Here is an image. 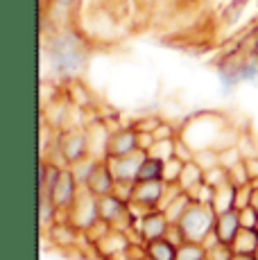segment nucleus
I'll list each match as a JSON object with an SVG mask.
<instances>
[{
  "instance_id": "1",
  "label": "nucleus",
  "mask_w": 258,
  "mask_h": 260,
  "mask_svg": "<svg viewBox=\"0 0 258 260\" xmlns=\"http://www.w3.org/2000/svg\"><path fill=\"white\" fill-rule=\"evenodd\" d=\"M91 57L86 37L71 25H54L52 32L43 34V63L52 79L75 82L84 73Z\"/></svg>"
},
{
  "instance_id": "2",
  "label": "nucleus",
  "mask_w": 258,
  "mask_h": 260,
  "mask_svg": "<svg viewBox=\"0 0 258 260\" xmlns=\"http://www.w3.org/2000/svg\"><path fill=\"white\" fill-rule=\"evenodd\" d=\"M217 82H220L222 95H233L242 84L258 86V54L249 50H236L229 52L215 63Z\"/></svg>"
},
{
  "instance_id": "3",
  "label": "nucleus",
  "mask_w": 258,
  "mask_h": 260,
  "mask_svg": "<svg viewBox=\"0 0 258 260\" xmlns=\"http://www.w3.org/2000/svg\"><path fill=\"white\" fill-rule=\"evenodd\" d=\"M227 124H229V120L222 116V113L202 111V113L190 116L181 124L179 138L186 141L195 152H200V149H206V147H215L217 138L224 132Z\"/></svg>"
},
{
  "instance_id": "4",
  "label": "nucleus",
  "mask_w": 258,
  "mask_h": 260,
  "mask_svg": "<svg viewBox=\"0 0 258 260\" xmlns=\"http://www.w3.org/2000/svg\"><path fill=\"white\" fill-rule=\"evenodd\" d=\"M215 217L217 215L211 206L192 202L190 208L186 211V215L181 217L179 226H181L186 240H190V242H204L213 233V229H215Z\"/></svg>"
},
{
  "instance_id": "5",
  "label": "nucleus",
  "mask_w": 258,
  "mask_h": 260,
  "mask_svg": "<svg viewBox=\"0 0 258 260\" xmlns=\"http://www.w3.org/2000/svg\"><path fill=\"white\" fill-rule=\"evenodd\" d=\"M57 154L61 158V163L66 168L75 166L82 158L91 156V141H88V129H79V127H73V129H63L59 134V147H57Z\"/></svg>"
},
{
  "instance_id": "6",
  "label": "nucleus",
  "mask_w": 258,
  "mask_h": 260,
  "mask_svg": "<svg viewBox=\"0 0 258 260\" xmlns=\"http://www.w3.org/2000/svg\"><path fill=\"white\" fill-rule=\"evenodd\" d=\"M68 222L82 233H88L93 226L102 222L100 217V197H95L93 192H88L86 188H82L77 202L73 204V208L66 213Z\"/></svg>"
},
{
  "instance_id": "7",
  "label": "nucleus",
  "mask_w": 258,
  "mask_h": 260,
  "mask_svg": "<svg viewBox=\"0 0 258 260\" xmlns=\"http://www.w3.org/2000/svg\"><path fill=\"white\" fill-rule=\"evenodd\" d=\"M132 247H134V242L129 238V233L111 226L95 242V256L100 260H120L122 256H127L132 251Z\"/></svg>"
},
{
  "instance_id": "8",
  "label": "nucleus",
  "mask_w": 258,
  "mask_h": 260,
  "mask_svg": "<svg viewBox=\"0 0 258 260\" xmlns=\"http://www.w3.org/2000/svg\"><path fill=\"white\" fill-rule=\"evenodd\" d=\"M170 219L168 215L161 211V208H152L138 219L136 224V233L141 236L143 242H150V240H158V238H166L168 231H170Z\"/></svg>"
},
{
  "instance_id": "9",
  "label": "nucleus",
  "mask_w": 258,
  "mask_h": 260,
  "mask_svg": "<svg viewBox=\"0 0 258 260\" xmlns=\"http://www.w3.org/2000/svg\"><path fill=\"white\" fill-rule=\"evenodd\" d=\"M79 192H82V186H79V181L75 179L73 170L71 168H63L61 177H59L57 186H54L52 194H50V197L54 199V204H57L63 213H68L73 208V204L77 202Z\"/></svg>"
},
{
  "instance_id": "10",
  "label": "nucleus",
  "mask_w": 258,
  "mask_h": 260,
  "mask_svg": "<svg viewBox=\"0 0 258 260\" xmlns=\"http://www.w3.org/2000/svg\"><path fill=\"white\" fill-rule=\"evenodd\" d=\"M141 152L138 147V132L132 127H122L116 129L111 134V141H109V149H107V161L111 158H120V156H129V154Z\"/></svg>"
},
{
  "instance_id": "11",
  "label": "nucleus",
  "mask_w": 258,
  "mask_h": 260,
  "mask_svg": "<svg viewBox=\"0 0 258 260\" xmlns=\"http://www.w3.org/2000/svg\"><path fill=\"white\" fill-rule=\"evenodd\" d=\"M240 231H242V219H240V211H238V208L227 211L215 217V229H213V233L217 236L220 244L233 247V242L240 236Z\"/></svg>"
},
{
  "instance_id": "12",
  "label": "nucleus",
  "mask_w": 258,
  "mask_h": 260,
  "mask_svg": "<svg viewBox=\"0 0 258 260\" xmlns=\"http://www.w3.org/2000/svg\"><path fill=\"white\" fill-rule=\"evenodd\" d=\"M168 192V183L166 181H136V190H134V199L132 202L141 204L143 208L152 211L158 208Z\"/></svg>"
},
{
  "instance_id": "13",
  "label": "nucleus",
  "mask_w": 258,
  "mask_h": 260,
  "mask_svg": "<svg viewBox=\"0 0 258 260\" xmlns=\"http://www.w3.org/2000/svg\"><path fill=\"white\" fill-rule=\"evenodd\" d=\"M147 154L145 152H136L129 154V156H120V158H111L109 161V168H111L116 181L122 183H136L138 179V170H141V163Z\"/></svg>"
},
{
  "instance_id": "14",
  "label": "nucleus",
  "mask_w": 258,
  "mask_h": 260,
  "mask_svg": "<svg viewBox=\"0 0 258 260\" xmlns=\"http://www.w3.org/2000/svg\"><path fill=\"white\" fill-rule=\"evenodd\" d=\"M43 233L50 238L52 247L57 249H77V242L82 240V231H77L68 219H61V222H57Z\"/></svg>"
},
{
  "instance_id": "15",
  "label": "nucleus",
  "mask_w": 258,
  "mask_h": 260,
  "mask_svg": "<svg viewBox=\"0 0 258 260\" xmlns=\"http://www.w3.org/2000/svg\"><path fill=\"white\" fill-rule=\"evenodd\" d=\"M116 183L118 181H116V177H113L111 168H109V161H100L95 168V172H93V177L88 179L86 190L93 192L95 197H107V194H113Z\"/></svg>"
},
{
  "instance_id": "16",
  "label": "nucleus",
  "mask_w": 258,
  "mask_h": 260,
  "mask_svg": "<svg viewBox=\"0 0 258 260\" xmlns=\"http://www.w3.org/2000/svg\"><path fill=\"white\" fill-rule=\"evenodd\" d=\"M63 168H66L63 163H57V161H52V158H43L41 177H39V197H41V194L50 197L54 186H57V181H59V177H61Z\"/></svg>"
},
{
  "instance_id": "17",
  "label": "nucleus",
  "mask_w": 258,
  "mask_h": 260,
  "mask_svg": "<svg viewBox=\"0 0 258 260\" xmlns=\"http://www.w3.org/2000/svg\"><path fill=\"white\" fill-rule=\"evenodd\" d=\"M206 181V172L197 166L195 161H188L183 163V170H181V177H179V186L183 192H192L197 186H202V183Z\"/></svg>"
},
{
  "instance_id": "18",
  "label": "nucleus",
  "mask_w": 258,
  "mask_h": 260,
  "mask_svg": "<svg viewBox=\"0 0 258 260\" xmlns=\"http://www.w3.org/2000/svg\"><path fill=\"white\" fill-rule=\"evenodd\" d=\"M177 244H172L168 238H158L145 242V256L150 260H177Z\"/></svg>"
},
{
  "instance_id": "19",
  "label": "nucleus",
  "mask_w": 258,
  "mask_h": 260,
  "mask_svg": "<svg viewBox=\"0 0 258 260\" xmlns=\"http://www.w3.org/2000/svg\"><path fill=\"white\" fill-rule=\"evenodd\" d=\"M236 192H238V188L233 186L231 181L224 183V186H220V188H215V197H213V204H211V208L215 211V215H222V213L236 208Z\"/></svg>"
},
{
  "instance_id": "20",
  "label": "nucleus",
  "mask_w": 258,
  "mask_h": 260,
  "mask_svg": "<svg viewBox=\"0 0 258 260\" xmlns=\"http://www.w3.org/2000/svg\"><path fill=\"white\" fill-rule=\"evenodd\" d=\"M231 249H233V253H238V256H256V251H258V229H242Z\"/></svg>"
},
{
  "instance_id": "21",
  "label": "nucleus",
  "mask_w": 258,
  "mask_h": 260,
  "mask_svg": "<svg viewBox=\"0 0 258 260\" xmlns=\"http://www.w3.org/2000/svg\"><path fill=\"white\" fill-rule=\"evenodd\" d=\"M251 3H258V0H231L220 14L222 23H224L227 27H236V25L242 21V14L251 7Z\"/></svg>"
},
{
  "instance_id": "22",
  "label": "nucleus",
  "mask_w": 258,
  "mask_h": 260,
  "mask_svg": "<svg viewBox=\"0 0 258 260\" xmlns=\"http://www.w3.org/2000/svg\"><path fill=\"white\" fill-rule=\"evenodd\" d=\"M163 168H166V163L147 154V156L143 158V163H141V170H138L136 181H163Z\"/></svg>"
},
{
  "instance_id": "23",
  "label": "nucleus",
  "mask_w": 258,
  "mask_h": 260,
  "mask_svg": "<svg viewBox=\"0 0 258 260\" xmlns=\"http://www.w3.org/2000/svg\"><path fill=\"white\" fill-rule=\"evenodd\" d=\"M190 204H192L190 194H188V192H181L179 197H177L175 202H172L170 206H168L163 213L168 215V219H170V224H179V222H181V217H183V215H186V211H188V208H190Z\"/></svg>"
},
{
  "instance_id": "24",
  "label": "nucleus",
  "mask_w": 258,
  "mask_h": 260,
  "mask_svg": "<svg viewBox=\"0 0 258 260\" xmlns=\"http://www.w3.org/2000/svg\"><path fill=\"white\" fill-rule=\"evenodd\" d=\"M177 260H208V249L202 242H186L177 249Z\"/></svg>"
},
{
  "instance_id": "25",
  "label": "nucleus",
  "mask_w": 258,
  "mask_h": 260,
  "mask_svg": "<svg viewBox=\"0 0 258 260\" xmlns=\"http://www.w3.org/2000/svg\"><path fill=\"white\" fill-rule=\"evenodd\" d=\"M98 163H100V161H98V158L86 156V158H82V161H79V163H75V166H71L73 174H75V179L79 181V186H82V188H86L88 179L93 177V172H95Z\"/></svg>"
},
{
  "instance_id": "26",
  "label": "nucleus",
  "mask_w": 258,
  "mask_h": 260,
  "mask_svg": "<svg viewBox=\"0 0 258 260\" xmlns=\"http://www.w3.org/2000/svg\"><path fill=\"white\" fill-rule=\"evenodd\" d=\"M192 161L204 170V172H208V170L220 166V149H215V147L200 149V152H195V158H192Z\"/></svg>"
},
{
  "instance_id": "27",
  "label": "nucleus",
  "mask_w": 258,
  "mask_h": 260,
  "mask_svg": "<svg viewBox=\"0 0 258 260\" xmlns=\"http://www.w3.org/2000/svg\"><path fill=\"white\" fill-rule=\"evenodd\" d=\"M175 145H177V138H170V141H156L154 147L150 149V156L158 158V161H170L175 158Z\"/></svg>"
},
{
  "instance_id": "28",
  "label": "nucleus",
  "mask_w": 258,
  "mask_h": 260,
  "mask_svg": "<svg viewBox=\"0 0 258 260\" xmlns=\"http://www.w3.org/2000/svg\"><path fill=\"white\" fill-rule=\"evenodd\" d=\"M181 170H183V161L179 158H170L166 161V168H163V181L168 186H177L179 183V177H181Z\"/></svg>"
},
{
  "instance_id": "29",
  "label": "nucleus",
  "mask_w": 258,
  "mask_h": 260,
  "mask_svg": "<svg viewBox=\"0 0 258 260\" xmlns=\"http://www.w3.org/2000/svg\"><path fill=\"white\" fill-rule=\"evenodd\" d=\"M190 194V199L195 204H204V206H211L213 204V197H215V188L211 186V183H202V186H197L192 192H188Z\"/></svg>"
},
{
  "instance_id": "30",
  "label": "nucleus",
  "mask_w": 258,
  "mask_h": 260,
  "mask_svg": "<svg viewBox=\"0 0 258 260\" xmlns=\"http://www.w3.org/2000/svg\"><path fill=\"white\" fill-rule=\"evenodd\" d=\"M229 181H231L236 188L249 186V183H251V177H249V172H247L245 161H242V163H238L236 168H231V170H229Z\"/></svg>"
},
{
  "instance_id": "31",
  "label": "nucleus",
  "mask_w": 258,
  "mask_h": 260,
  "mask_svg": "<svg viewBox=\"0 0 258 260\" xmlns=\"http://www.w3.org/2000/svg\"><path fill=\"white\" fill-rule=\"evenodd\" d=\"M242 161H245V158H242V154H240V149H238V145H236V147L220 149V166H222V168L231 170V168H236L238 163H242Z\"/></svg>"
},
{
  "instance_id": "32",
  "label": "nucleus",
  "mask_w": 258,
  "mask_h": 260,
  "mask_svg": "<svg viewBox=\"0 0 258 260\" xmlns=\"http://www.w3.org/2000/svg\"><path fill=\"white\" fill-rule=\"evenodd\" d=\"M254 194H256V190H254L251 183H249V186L238 188V192H236V208H238V211L254 206Z\"/></svg>"
},
{
  "instance_id": "33",
  "label": "nucleus",
  "mask_w": 258,
  "mask_h": 260,
  "mask_svg": "<svg viewBox=\"0 0 258 260\" xmlns=\"http://www.w3.org/2000/svg\"><path fill=\"white\" fill-rule=\"evenodd\" d=\"M206 183H211L213 188H220V186H224V183H229V170L222 168V166L208 170L206 172Z\"/></svg>"
},
{
  "instance_id": "34",
  "label": "nucleus",
  "mask_w": 258,
  "mask_h": 260,
  "mask_svg": "<svg viewBox=\"0 0 258 260\" xmlns=\"http://www.w3.org/2000/svg\"><path fill=\"white\" fill-rule=\"evenodd\" d=\"M238 149H240L242 158H251V156H256V154H258V147H256L254 138H251L247 132H245V134H240V141H238Z\"/></svg>"
},
{
  "instance_id": "35",
  "label": "nucleus",
  "mask_w": 258,
  "mask_h": 260,
  "mask_svg": "<svg viewBox=\"0 0 258 260\" xmlns=\"http://www.w3.org/2000/svg\"><path fill=\"white\" fill-rule=\"evenodd\" d=\"M175 158H179V161H183V163L192 161V158H195V149H192L186 141L177 138V145H175Z\"/></svg>"
},
{
  "instance_id": "36",
  "label": "nucleus",
  "mask_w": 258,
  "mask_h": 260,
  "mask_svg": "<svg viewBox=\"0 0 258 260\" xmlns=\"http://www.w3.org/2000/svg\"><path fill=\"white\" fill-rule=\"evenodd\" d=\"M154 138L156 141H170V138H179V132L172 127L170 122H158V127L154 129Z\"/></svg>"
},
{
  "instance_id": "37",
  "label": "nucleus",
  "mask_w": 258,
  "mask_h": 260,
  "mask_svg": "<svg viewBox=\"0 0 258 260\" xmlns=\"http://www.w3.org/2000/svg\"><path fill=\"white\" fill-rule=\"evenodd\" d=\"M240 219H242V229H258V208L256 206L242 208Z\"/></svg>"
},
{
  "instance_id": "38",
  "label": "nucleus",
  "mask_w": 258,
  "mask_h": 260,
  "mask_svg": "<svg viewBox=\"0 0 258 260\" xmlns=\"http://www.w3.org/2000/svg\"><path fill=\"white\" fill-rule=\"evenodd\" d=\"M233 249L227 244H215L213 249H208V260H233Z\"/></svg>"
},
{
  "instance_id": "39",
  "label": "nucleus",
  "mask_w": 258,
  "mask_h": 260,
  "mask_svg": "<svg viewBox=\"0 0 258 260\" xmlns=\"http://www.w3.org/2000/svg\"><path fill=\"white\" fill-rule=\"evenodd\" d=\"M154 143H156V138L152 132H138V147H141V152L150 154V149L154 147Z\"/></svg>"
},
{
  "instance_id": "40",
  "label": "nucleus",
  "mask_w": 258,
  "mask_h": 260,
  "mask_svg": "<svg viewBox=\"0 0 258 260\" xmlns=\"http://www.w3.org/2000/svg\"><path fill=\"white\" fill-rule=\"evenodd\" d=\"M168 240H170L172 244H177V247H181L183 242H186V236H183V231H181V226L179 224H172L170 226V231H168Z\"/></svg>"
},
{
  "instance_id": "41",
  "label": "nucleus",
  "mask_w": 258,
  "mask_h": 260,
  "mask_svg": "<svg viewBox=\"0 0 258 260\" xmlns=\"http://www.w3.org/2000/svg\"><path fill=\"white\" fill-rule=\"evenodd\" d=\"M245 166H247V172H249L251 181H256L258 179V154L251 158H245Z\"/></svg>"
},
{
  "instance_id": "42",
  "label": "nucleus",
  "mask_w": 258,
  "mask_h": 260,
  "mask_svg": "<svg viewBox=\"0 0 258 260\" xmlns=\"http://www.w3.org/2000/svg\"><path fill=\"white\" fill-rule=\"evenodd\" d=\"M77 5V0H52V9H59V12H71Z\"/></svg>"
},
{
  "instance_id": "43",
  "label": "nucleus",
  "mask_w": 258,
  "mask_h": 260,
  "mask_svg": "<svg viewBox=\"0 0 258 260\" xmlns=\"http://www.w3.org/2000/svg\"><path fill=\"white\" fill-rule=\"evenodd\" d=\"M233 260H256V256H238V253H236Z\"/></svg>"
},
{
  "instance_id": "44",
  "label": "nucleus",
  "mask_w": 258,
  "mask_h": 260,
  "mask_svg": "<svg viewBox=\"0 0 258 260\" xmlns=\"http://www.w3.org/2000/svg\"><path fill=\"white\" fill-rule=\"evenodd\" d=\"M254 206L258 208V190H256V194H254Z\"/></svg>"
},
{
  "instance_id": "45",
  "label": "nucleus",
  "mask_w": 258,
  "mask_h": 260,
  "mask_svg": "<svg viewBox=\"0 0 258 260\" xmlns=\"http://www.w3.org/2000/svg\"><path fill=\"white\" fill-rule=\"evenodd\" d=\"M143 260H150V258H147V256H145V258H143Z\"/></svg>"
},
{
  "instance_id": "46",
  "label": "nucleus",
  "mask_w": 258,
  "mask_h": 260,
  "mask_svg": "<svg viewBox=\"0 0 258 260\" xmlns=\"http://www.w3.org/2000/svg\"><path fill=\"white\" fill-rule=\"evenodd\" d=\"M256 260H258V251H256Z\"/></svg>"
},
{
  "instance_id": "47",
  "label": "nucleus",
  "mask_w": 258,
  "mask_h": 260,
  "mask_svg": "<svg viewBox=\"0 0 258 260\" xmlns=\"http://www.w3.org/2000/svg\"><path fill=\"white\" fill-rule=\"evenodd\" d=\"M54 260H61V258H54Z\"/></svg>"
}]
</instances>
